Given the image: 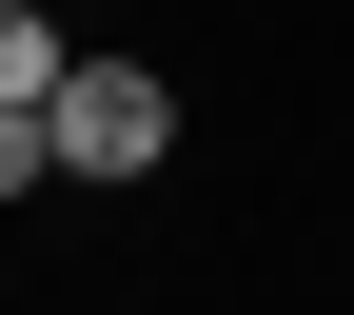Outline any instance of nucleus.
<instances>
[{
    "mask_svg": "<svg viewBox=\"0 0 354 315\" xmlns=\"http://www.w3.org/2000/svg\"><path fill=\"white\" fill-rule=\"evenodd\" d=\"M59 79H79V60H59V20H39V0H0V99H59Z\"/></svg>",
    "mask_w": 354,
    "mask_h": 315,
    "instance_id": "2",
    "label": "nucleus"
},
{
    "mask_svg": "<svg viewBox=\"0 0 354 315\" xmlns=\"http://www.w3.org/2000/svg\"><path fill=\"white\" fill-rule=\"evenodd\" d=\"M39 118H59V177H158V158H177V79H158V60H79Z\"/></svg>",
    "mask_w": 354,
    "mask_h": 315,
    "instance_id": "1",
    "label": "nucleus"
}]
</instances>
